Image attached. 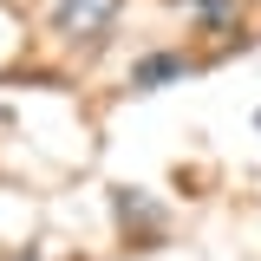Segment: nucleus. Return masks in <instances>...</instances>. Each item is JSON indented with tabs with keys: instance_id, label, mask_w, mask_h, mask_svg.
Wrapping results in <instances>:
<instances>
[{
	"instance_id": "3",
	"label": "nucleus",
	"mask_w": 261,
	"mask_h": 261,
	"mask_svg": "<svg viewBox=\"0 0 261 261\" xmlns=\"http://www.w3.org/2000/svg\"><path fill=\"white\" fill-rule=\"evenodd\" d=\"M176 7H190L196 20H209V27H228L235 20V0H176Z\"/></svg>"
},
{
	"instance_id": "1",
	"label": "nucleus",
	"mask_w": 261,
	"mask_h": 261,
	"mask_svg": "<svg viewBox=\"0 0 261 261\" xmlns=\"http://www.w3.org/2000/svg\"><path fill=\"white\" fill-rule=\"evenodd\" d=\"M118 7H124V0H59L53 20H59V33L79 39V33H105L111 20H118Z\"/></svg>"
},
{
	"instance_id": "2",
	"label": "nucleus",
	"mask_w": 261,
	"mask_h": 261,
	"mask_svg": "<svg viewBox=\"0 0 261 261\" xmlns=\"http://www.w3.org/2000/svg\"><path fill=\"white\" fill-rule=\"evenodd\" d=\"M190 72V59L183 53H150V59H137V72H130V85L137 92H157V85H170V79H183Z\"/></svg>"
}]
</instances>
